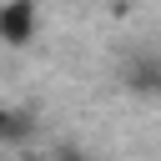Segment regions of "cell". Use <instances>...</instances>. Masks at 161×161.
I'll list each match as a JSON object with an SVG mask.
<instances>
[{"instance_id": "1", "label": "cell", "mask_w": 161, "mask_h": 161, "mask_svg": "<svg viewBox=\"0 0 161 161\" xmlns=\"http://www.w3.org/2000/svg\"><path fill=\"white\" fill-rule=\"evenodd\" d=\"M35 0H5L0 5V45H30L35 40Z\"/></svg>"}, {"instance_id": "2", "label": "cell", "mask_w": 161, "mask_h": 161, "mask_svg": "<svg viewBox=\"0 0 161 161\" xmlns=\"http://www.w3.org/2000/svg\"><path fill=\"white\" fill-rule=\"evenodd\" d=\"M121 86L131 96H161V50H141L121 65Z\"/></svg>"}, {"instance_id": "3", "label": "cell", "mask_w": 161, "mask_h": 161, "mask_svg": "<svg viewBox=\"0 0 161 161\" xmlns=\"http://www.w3.org/2000/svg\"><path fill=\"white\" fill-rule=\"evenodd\" d=\"M20 136H30V121L15 111H0V141H20Z\"/></svg>"}, {"instance_id": "4", "label": "cell", "mask_w": 161, "mask_h": 161, "mask_svg": "<svg viewBox=\"0 0 161 161\" xmlns=\"http://www.w3.org/2000/svg\"><path fill=\"white\" fill-rule=\"evenodd\" d=\"M45 161H91V151H86V146H70V141H65V146H55V151H50Z\"/></svg>"}, {"instance_id": "5", "label": "cell", "mask_w": 161, "mask_h": 161, "mask_svg": "<svg viewBox=\"0 0 161 161\" xmlns=\"http://www.w3.org/2000/svg\"><path fill=\"white\" fill-rule=\"evenodd\" d=\"M25 161H45V156H25Z\"/></svg>"}]
</instances>
